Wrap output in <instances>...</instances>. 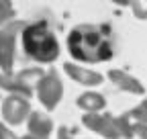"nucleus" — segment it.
Returning a JSON list of instances; mask_svg holds the SVG:
<instances>
[{"label": "nucleus", "instance_id": "f257e3e1", "mask_svg": "<svg viewBox=\"0 0 147 139\" xmlns=\"http://www.w3.org/2000/svg\"><path fill=\"white\" fill-rule=\"evenodd\" d=\"M67 51L71 59L84 63H102L115 55L113 27L106 23H84L67 35Z\"/></svg>", "mask_w": 147, "mask_h": 139}, {"label": "nucleus", "instance_id": "f03ea898", "mask_svg": "<svg viewBox=\"0 0 147 139\" xmlns=\"http://www.w3.org/2000/svg\"><path fill=\"white\" fill-rule=\"evenodd\" d=\"M21 45L25 55L39 63H51L59 57V39L55 35L53 23L47 19L27 23L21 33Z\"/></svg>", "mask_w": 147, "mask_h": 139}, {"label": "nucleus", "instance_id": "7ed1b4c3", "mask_svg": "<svg viewBox=\"0 0 147 139\" xmlns=\"http://www.w3.org/2000/svg\"><path fill=\"white\" fill-rule=\"evenodd\" d=\"M25 27H27L25 21H14V23L0 29V72L2 74H8V76L12 74L16 37L23 33Z\"/></svg>", "mask_w": 147, "mask_h": 139}, {"label": "nucleus", "instance_id": "20e7f679", "mask_svg": "<svg viewBox=\"0 0 147 139\" xmlns=\"http://www.w3.org/2000/svg\"><path fill=\"white\" fill-rule=\"evenodd\" d=\"M37 98H39V102L45 107V111H53L55 107L59 104L61 96H63V84L59 80V74L57 70H47L43 80L39 82V86H37Z\"/></svg>", "mask_w": 147, "mask_h": 139}, {"label": "nucleus", "instance_id": "39448f33", "mask_svg": "<svg viewBox=\"0 0 147 139\" xmlns=\"http://www.w3.org/2000/svg\"><path fill=\"white\" fill-rule=\"evenodd\" d=\"M31 113H33L31 102H29V98H25V96L8 94V96L2 100V119H4V123L10 125V127H16V125L25 123Z\"/></svg>", "mask_w": 147, "mask_h": 139}, {"label": "nucleus", "instance_id": "423d86ee", "mask_svg": "<svg viewBox=\"0 0 147 139\" xmlns=\"http://www.w3.org/2000/svg\"><path fill=\"white\" fill-rule=\"evenodd\" d=\"M82 123L86 129L98 133L104 139H121V133L117 127V117L110 113H88L82 117Z\"/></svg>", "mask_w": 147, "mask_h": 139}, {"label": "nucleus", "instance_id": "0eeeda50", "mask_svg": "<svg viewBox=\"0 0 147 139\" xmlns=\"http://www.w3.org/2000/svg\"><path fill=\"white\" fill-rule=\"evenodd\" d=\"M63 72H65L71 80H76L78 84H82V86H90V88H94V86H100V84L104 82L102 74L92 72V70L82 67V65H78V63H71V61L63 63Z\"/></svg>", "mask_w": 147, "mask_h": 139}, {"label": "nucleus", "instance_id": "6e6552de", "mask_svg": "<svg viewBox=\"0 0 147 139\" xmlns=\"http://www.w3.org/2000/svg\"><path fill=\"white\" fill-rule=\"evenodd\" d=\"M108 80L113 82L119 90H125L129 94H139V96L145 94V86L135 76L125 72V70H110V72H108Z\"/></svg>", "mask_w": 147, "mask_h": 139}, {"label": "nucleus", "instance_id": "1a4fd4ad", "mask_svg": "<svg viewBox=\"0 0 147 139\" xmlns=\"http://www.w3.org/2000/svg\"><path fill=\"white\" fill-rule=\"evenodd\" d=\"M27 127H29L31 135L41 137V139H49V135L53 131V121L41 111H33L27 119Z\"/></svg>", "mask_w": 147, "mask_h": 139}, {"label": "nucleus", "instance_id": "9d476101", "mask_svg": "<svg viewBox=\"0 0 147 139\" xmlns=\"http://www.w3.org/2000/svg\"><path fill=\"white\" fill-rule=\"evenodd\" d=\"M76 104H78L80 111H84V115H88V113H100V111H104V107H106V98H104L100 92L88 90V92H84V94L78 96Z\"/></svg>", "mask_w": 147, "mask_h": 139}, {"label": "nucleus", "instance_id": "9b49d317", "mask_svg": "<svg viewBox=\"0 0 147 139\" xmlns=\"http://www.w3.org/2000/svg\"><path fill=\"white\" fill-rule=\"evenodd\" d=\"M14 76H16L18 82L23 84V88L29 90V92L33 94V92H37V86H39V82L43 80L45 72H43L41 67H27V70H21V72H16Z\"/></svg>", "mask_w": 147, "mask_h": 139}, {"label": "nucleus", "instance_id": "f8f14e48", "mask_svg": "<svg viewBox=\"0 0 147 139\" xmlns=\"http://www.w3.org/2000/svg\"><path fill=\"white\" fill-rule=\"evenodd\" d=\"M0 90H6L8 94H18V96H25V98L31 96V92L23 88V84L16 80L14 74L8 76V74H2V72H0Z\"/></svg>", "mask_w": 147, "mask_h": 139}, {"label": "nucleus", "instance_id": "ddd939ff", "mask_svg": "<svg viewBox=\"0 0 147 139\" xmlns=\"http://www.w3.org/2000/svg\"><path fill=\"white\" fill-rule=\"evenodd\" d=\"M117 127H119L121 139H133V137H135V131H133V121H131V117H129V113H125V115H119V117H117Z\"/></svg>", "mask_w": 147, "mask_h": 139}, {"label": "nucleus", "instance_id": "4468645a", "mask_svg": "<svg viewBox=\"0 0 147 139\" xmlns=\"http://www.w3.org/2000/svg\"><path fill=\"white\" fill-rule=\"evenodd\" d=\"M14 23V4L6 2V0H0V29Z\"/></svg>", "mask_w": 147, "mask_h": 139}, {"label": "nucleus", "instance_id": "2eb2a0df", "mask_svg": "<svg viewBox=\"0 0 147 139\" xmlns=\"http://www.w3.org/2000/svg\"><path fill=\"white\" fill-rule=\"evenodd\" d=\"M129 113H131V117H133L135 121L147 125V98H143L141 104H137V107H135L133 111H129Z\"/></svg>", "mask_w": 147, "mask_h": 139}, {"label": "nucleus", "instance_id": "dca6fc26", "mask_svg": "<svg viewBox=\"0 0 147 139\" xmlns=\"http://www.w3.org/2000/svg\"><path fill=\"white\" fill-rule=\"evenodd\" d=\"M131 10H133L135 19L147 21V0H135V2H131Z\"/></svg>", "mask_w": 147, "mask_h": 139}, {"label": "nucleus", "instance_id": "f3484780", "mask_svg": "<svg viewBox=\"0 0 147 139\" xmlns=\"http://www.w3.org/2000/svg\"><path fill=\"white\" fill-rule=\"evenodd\" d=\"M129 117H131V113H129ZM131 121H133V131H135V135L141 137V139H147V125H143V123H139V121H135L133 117H131Z\"/></svg>", "mask_w": 147, "mask_h": 139}, {"label": "nucleus", "instance_id": "a211bd4d", "mask_svg": "<svg viewBox=\"0 0 147 139\" xmlns=\"http://www.w3.org/2000/svg\"><path fill=\"white\" fill-rule=\"evenodd\" d=\"M0 139H18L4 123H0Z\"/></svg>", "mask_w": 147, "mask_h": 139}, {"label": "nucleus", "instance_id": "6ab92c4d", "mask_svg": "<svg viewBox=\"0 0 147 139\" xmlns=\"http://www.w3.org/2000/svg\"><path fill=\"white\" fill-rule=\"evenodd\" d=\"M57 139H74V135L67 127H59L57 129Z\"/></svg>", "mask_w": 147, "mask_h": 139}, {"label": "nucleus", "instance_id": "aec40b11", "mask_svg": "<svg viewBox=\"0 0 147 139\" xmlns=\"http://www.w3.org/2000/svg\"><path fill=\"white\" fill-rule=\"evenodd\" d=\"M18 139H41V137H35V135L29 133V135H23V137H18Z\"/></svg>", "mask_w": 147, "mask_h": 139}]
</instances>
